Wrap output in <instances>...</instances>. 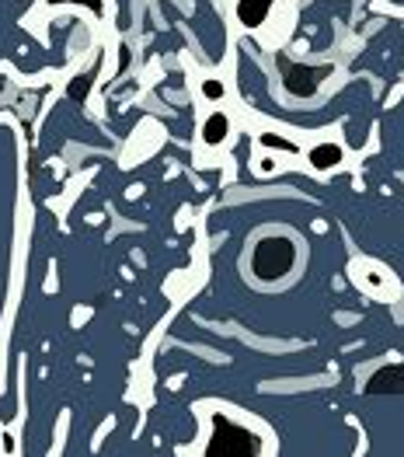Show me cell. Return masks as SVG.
Returning <instances> with one entry per match:
<instances>
[{"label":"cell","instance_id":"ba28073f","mask_svg":"<svg viewBox=\"0 0 404 457\" xmlns=\"http://www.w3.org/2000/svg\"><path fill=\"white\" fill-rule=\"evenodd\" d=\"M53 4H84V7H91L95 14H102V0H53Z\"/></svg>","mask_w":404,"mask_h":457},{"label":"cell","instance_id":"7a4b0ae2","mask_svg":"<svg viewBox=\"0 0 404 457\" xmlns=\"http://www.w3.org/2000/svg\"><path fill=\"white\" fill-rule=\"evenodd\" d=\"M293 241L290 237H265L258 241L255 255H251V269H255L258 279H283L290 269H293Z\"/></svg>","mask_w":404,"mask_h":457},{"label":"cell","instance_id":"6da1fadb","mask_svg":"<svg viewBox=\"0 0 404 457\" xmlns=\"http://www.w3.org/2000/svg\"><path fill=\"white\" fill-rule=\"evenodd\" d=\"M261 451V436L241 422L213 416V436H210V457H255Z\"/></svg>","mask_w":404,"mask_h":457},{"label":"cell","instance_id":"8992f818","mask_svg":"<svg viewBox=\"0 0 404 457\" xmlns=\"http://www.w3.org/2000/svg\"><path fill=\"white\" fill-rule=\"evenodd\" d=\"M310 164H314L317 171H331L334 164H342V147H338V144H317V147L310 151Z\"/></svg>","mask_w":404,"mask_h":457},{"label":"cell","instance_id":"277c9868","mask_svg":"<svg viewBox=\"0 0 404 457\" xmlns=\"http://www.w3.org/2000/svg\"><path fill=\"white\" fill-rule=\"evenodd\" d=\"M272 4H276V0H241V4H237V18H241V25L258 29V25L268 18Z\"/></svg>","mask_w":404,"mask_h":457},{"label":"cell","instance_id":"3957f363","mask_svg":"<svg viewBox=\"0 0 404 457\" xmlns=\"http://www.w3.org/2000/svg\"><path fill=\"white\" fill-rule=\"evenodd\" d=\"M369 395H404V363H387L367 381Z\"/></svg>","mask_w":404,"mask_h":457},{"label":"cell","instance_id":"9c48e42d","mask_svg":"<svg viewBox=\"0 0 404 457\" xmlns=\"http://www.w3.org/2000/svg\"><path fill=\"white\" fill-rule=\"evenodd\" d=\"M202 91H206V95H213V98H220L223 95V87L217 84V80H206V84H202Z\"/></svg>","mask_w":404,"mask_h":457},{"label":"cell","instance_id":"5b68a950","mask_svg":"<svg viewBox=\"0 0 404 457\" xmlns=\"http://www.w3.org/2000/svg\"><path fill=\"white\" fill-rule=\"evenodd\" d=\"M227 133H230V119H227L223 112L210 115V119H206V126H202V144L217 147V144L227 140Z\"/></svg>","mask_w":404,"mask_h":457},{"label":"cell","instance_id":"52a82bcc","mask_svg":"<svg viewBox=\"0 0 404 457\" xmlns=\"http://www.w3.org/2000/svg\"><path fill=\"white\" fill-rule=\"evenodd\" d=\"M261 144L279 147V151H286V154H296V144H290V140H279V137H272V133H265V137H261Z\"/></svg>","mask_w":404,"mask_h":457}]
</instances>
